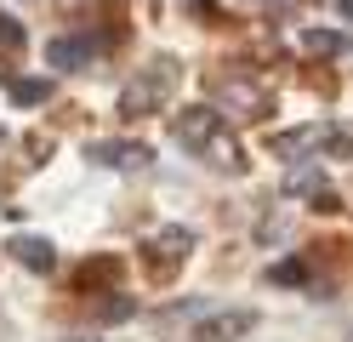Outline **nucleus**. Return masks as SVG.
Returning <instances> with one entry per match:
<instances>
[{"mask_svg":"<svg viewBox=\"0 0 353 342\" xmlns=\"http://www.w3.org/2000/svg\"><path fill=\"white\" fill-rule=\"evenodd\" d=\"M0 80H6L12 103H23V108H34V103L52 97V80H29V75H0Z\"/></svg>","mask_w":353,"mask_h":342,"instance_id":"6e6552de","label":"nucleus"},{"mask_svg":"<svg viewBox=\"0 0 353 342\" xmlns=\"http://www.w3.org/2000/svg\"><path fill=\"white\" fill-rule=\"evenodd\" d=\"M148 274H154V280H171V274H176V263H183L188 257V251H194V234H188V228H160V234H154L148 245Z\"/></svg>","mask_w":353,"mask_h":342,"instance_id":"7ed1b4c3","label":"nucleus"},{"mask_svg":"<svg viewBox=\"0 0 353 342\" xmlns=\"http://www.w3.org/2000/svg\"><path fill=\"white\" fill-rule=\"evenodd\" d=\"M85 154H92V166H108V171H131V166H148L154 160L148 143H125V137H97Z\"/></svg>","mask_w":353,"mask_h":342,"instance_id":"39448f33","label":"nucleus"},{"mask_svg":"<svg viewBox=\"0 0 353 342\" xmlns=\"http://www.w3.org/2000/svg\"><path fill=\"white\" fill-rule=\"evenodd\" d=\"M63 342H97V336H63Z\"/></svg>","mask_w":353,"mask_h":342,"instance_id":"f3484780","label":"nucleus"},{"mask_svg":"<svg viewBox=\"0 0 353 342\" xmlns=\"http://www.w3.org/2000/svg\"><path fill=\"white\" fill-rule=\"evenodd\" d=\"M114 274H120V263H114V257H103V263H85V268H80V285H92V280H114Z\"/></svg>","mask_w":353,"mask_h":342,"instance_id":"ddd939ff","label":"nucleus"},{"mask_svg":"<svg viewBox=\"0 0 353 342\" xmlns=\"http://www.w3.org/2000/svg\"><path fill=\"white\" fill-rule=\"evenodd\" d=\"M268 280H274V285H302V280H307V263H279Z\"/></svg>","mask_w":353,"mask_h":342,"instance_id":"4468645a","label":"nucleus"},{"mask_svg":"<svg viewBox=\"0 0 353 342\" xmlns=\"http://www.w3.org/2000/svg\"><path fill=\"white\" fill-rule=\"evenodd\" d=\"M319 143H325L330 154H353V131H342V126H336V131H319Z\"/></svg>","mask_w":353,"mask_h":342,"instance_id":"2eb2a0df","label":"nucleus"},{"mask_svg":"<svg viewBox=\"0 0 353 342\" xmlns=\"http://www.w3.org/2000/svg\"><path fill=\"white\" fill-rule=\"evenodd\" d=\"M256 331V308H216V314H200L194 319V342H239Z\"/></svg>","mask_w":353,"mask_h":342,"instance_id":"f03ea898","label":"nucleus"},{"mask_svg":"<svg viewBox=\"0 0 353 342\" xmlns=\"http://www.w3.org/2000/svg\"><path fill=\"white\" fill-rule=\"evenodd\" d=\"M46 63H52V68H85V63H92V40L57 35V40L46 46Z\"/></svg>","mask_w":353,"mask_h":342,"instance_id":"0eeeda50","label":"nucleus"},{"mask_svg":"<svg viewBox=\"0 0 353 342\" xmlns=\"http://www.w3.org/2000/svg\"><path fill=\"white\" fill-rule=\"evenodd\" d=\"M6 251H12V257L23 263V268H34V274H52V268H57V245H52V240H34V234H17V240H12Z\"/></svg>","mask_w":353,"mask_h":342,"instance_id":"423d86ee","label":"nucleus"},{"mask_svg":"<svg viewBox=\"0 0 353 342\" xmlns=\"http://www.w3.org/2000/svg\"><path fill=\"white\" fill-rule=\"evenodd\" d=\"M131 314H137V296H120V291L97 308V319H103V325H120V319H131Z\"/></svg>","mask_w":353,"mask_h":342,"instance_id":"9d476101","label":"nucleus"},{"mask_svg":"<svg viewBox=\"0 0 353 342\" xmlns=\"http://www.w3.org/2000/svg\"><path fill=\"white\" fill-rule=\"evenodd\" d=\"M171 91H176V57H154L143 75L120 91V114H125V120H137V114H154V108H165Z\"/></svg>","mask_w":353,"mask_h":342,"instance_id":"f257e3e1","label":"nucleus"},{"mask_svg":"<svg viewBox=\"0 0 353 342\" xmlns=\"http://www.w3.org/2000/svg\"><path fill=\"white\" fill-rule=\"evenodd\" d=\"M342 46H347V40H342L336 29H307V52H319V57H336Z\"/></svg>","mask_w":353,"mask_h":342,"instance_id":"f8f14e48","label":"nucleus"},{"mask_svg":"<svg viewBox=\"0 0 353 342\" xmlns=\"http://www.w3.org/2000/svg\"><path fill=\"white\" fill-rule=\"evenodd\" d=\"M256 6H262V0H256Z\"/></svg>","mask_w":353,"mask_h":342,"instance_id":"a211bd4d","label":"nucleus"},{"mask_svg":"<svg viewBox=\"0 0 353 342\" xmlns=\"http://www.w3.org/2000/svg\"><path fill=\"white\" fill-rule=\"evenodd\" d=\"M336 6H342V17H347V23H353V0H336Z\"/></svg>","mask_w":353,"mask_h":342,"instance_id":"dca6fc26","label":"nucleus"},{"mask_svg":"<svg viewBox=\"0 0 353 342\" xmlns=\"http://www.w3.org/2000/svg\"><path fill=\"white\" fill-rule=\"evenodd\" d=\"M23 23H17V17H6V12H0V52H6V57H17V52H23Z\"/></svg>","mask_w":353,"mask_h":342,"instance_id":"9b49d317","label":"nucleus"},{"mask_svg":"<svg viewBox=\"0 0 353 342\" xmlns=\"http://www.w3.org/2000/svg\"><path fill=\"white\" fill-rule=\"evenodd\" d=\"M171 137H176V143H183L188 154H205L211 143H216V137H223V114H216V108H188V114H176V126H171Z\"/></svg>","mask_w":353,"mask_h":342,"instance_id":"20e7f679","label":"nucleus"},{"mask_svg":"<svg viewBox=\"0 0 353 342\" xmlns=\"http://www.w3.org/2000/svg\"><path fill=\"white\" fill-rule=\"evenodd\" d=\"M314 143H319V131H274L268 137L274 154H302V149H314Z\"/></svg>","mask_w":353,"mask_h":342,"instance_id":"1a4fd4ad","label":"nucleus"}]
</instances>
